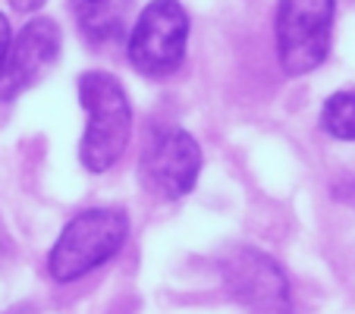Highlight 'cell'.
I'll return each instance as SVG.
<instances>
[{
    "mask_svg": "<svg viewBox=\"0 0 355 314\" xmlns=\"http://www.w3.org/2000/svg\"><path fill=\"white\" fill-rule=\"evenodd\" d=\"M79 104L88 114L79 157L92 173H104L123 157L132 139V107L120 79L101 69L79 76Z\"/></svg>",
    "mask_w": 355,
    "mask_h": 314,
    "instance_id": "obj_1",
    "label": "cell"
},
{
    "mask_svg": "<svg viewBox=\"0 0 355 314\" xmlns=\"http://www.w3.org/2000/svg\"><path fill=\"white\" fill-rule=\"evenodd\" d=\"M129 236V214L120 207H88L63 227L47 254V274L54 283H76L104 268Z\"/></svg>",
    "mask_w": 355,
    "mask_h": 314,
    "instance_id": "obj_2",
    "label": "cell"
},
{
    "mask_svg": "<svg viewBox=\"0 0 355 314\" xmlns=\"http://www.w3.org/2000/svg\"><path fill=\"white\" fill-rule=\"evenodd\" d=\"M336 0H277L274 41L286 76H309L327 60Z\"/></svg>",
    "mask_w": 355,
    "mask_h": 314,
    "instance_id": "obj_3",
    "label": "cell"
},
{
    "mask_svg": "<svg viewBox=\"0 0 355 314\" xmlns=\"http://www.w3.org/2000/svg\"><path fill=\"white\" fill-rule=\"evenodd\" d=\"M189 44V13L180 0H151L139 13L129 35L126 54L129 63L141 76H164L176 73L186 60Z\"/></svg>",
    "mask_w": 355,
    "mask_h": 314,
    "instance_id": "obj_4",
    "label": "cell"
},
{
    "mask_svg": "<svg viewBox=\"0 0 355 314\" xmlns=\"http://www.w3.org/2000/svg\"><path fill=\"white\" fill-rule=\"evenodd\" d=\"M220 277L230 299L248 314H293L286 270L261 248L239 245L220 258Z\"/></svg>",
    "mask_w": 355,
    "mask_h": 314,
    "instance_id": "obj_5",
    "label": "cell"
},
{
    "mask_svg": "<svg viewBox=\"0 0 355 314\" xmlns=\"http://www.w3.org/2000/svg\"><path fill=\"white\" fill-rule=\"evenodd\" d=\"M201 148L186 129L164 126L148 139L139 157V180L148 195L164 201H180L198 182Z\"/></svg>",
    "mask_w": 355,
    "mask_h": 314,
    "instance_id": "obj_6",
    "label": "cell"
},
{
    "mask_svg": "<svg viewBox=\"0 0 355 314\" xmlns=\"http://www.w3.org/2000/svg\"><path fill=\"white\" fill-rule=\"evenodd\" d=\"M63 47V32L54 19L38 16L22 26V32L13 38L7 69L0 76V101H13L19 91L32 88L47 69L57 63Z\"/></svg>",
    "mask_w": 355,
    "mask_h": 314,
    "instance_id": "obj_7",
    "label": "cell"
},
{
    "mask_svg": "<svg viewBox=\"0 0 355 314\" xmlns=\"http://www.w3.org/2000/svg\"><path fill=\"white\" fill-rule=\"evenodd\" d=\"M129 0H73V13L82 35L94 44H110L123 35Z\"/></svg>",
    "mask_w": 355,
    "mask_h": 314,
    "instance_id": "obj_8",
    "label": "cell"
},
{
    "mask_svg": "<svg viewBox=\"0 0 355 314\" xmlns=\"http://www.w3.org/2000/svg\"><path fill=\"white\" fill-rule=\"evenodd\" d=\"M321 129L334 139L355 141V91H336L324 101Z\"/></svg>",
    "mask_w": 355,
    "mask_h": 314,
    "instance_id": "obj_9",
    "label": "cell"
},
{
    "mask_svg": "<svg viewBox=\"0 0 355 314\" xmlns=\"http://www.w3.org/2000/svg\"><path fill=\"white\" fill-rule=\"evenodd\" d=\"M10 47H13V28H10V19L0 13V76L7 69V60H10Z\"/></svg>",
    "mask_w": 355,
    "mask_h": 314,
    "instance_id": "obj_10",
    "label": "cell"
},
{
    "mask_svg": "<svg viewBox=\"0 0 355 314\" xmlns=\"http://www.w3.org/2000/svg\"><path fill=\"white\" fill-rule=\"evenodd\" d=\"M47 0H10V7L19 10V13H35V10H41Z\"/></svg>",
    "mask_w": 355,
    "mask_h": 314,
    "instance_id": "obj_11",
    "label": "cell"
}]
</instances>
